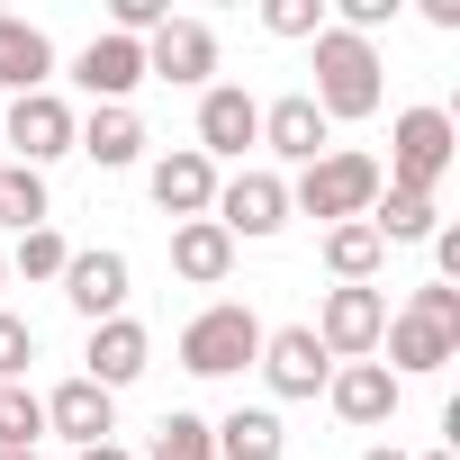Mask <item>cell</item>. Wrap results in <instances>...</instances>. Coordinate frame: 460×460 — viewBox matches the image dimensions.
Returning a JSON list of instances; mask_svg holds the SVG:
<instances>
[{"mask_svg":"<svg viewBox=\"0 0 460 460\" xmlns=\"http://www.w3.org/2000/svg\"><path fill=\"white\" fill-rule=\"evenodd\" d=\"M388 64H379V46H361V37H343V28H325L316 37V109H325V127L334 118H379V100H388V82H379Z\"/></svg>","mask_w":460,"mask_h":460,"instance_id":"cell-1","label":"cell"},{"mask_svg":"<svg viewBox=\"0 0 460 460\" xmlns=\"http://www.w3.org/2000/svg\"><path fill=\"white\" fill-rule=\"evenodd\" d=\"M451 163H460V127H451V109H406V118L388 127V163H379V181L433 199Z\"/></svg>","mask_w":460,"mask_h":460,"instance_id":"cell-2","label":"cell"},{"mask_svg":"<svg viewBox=\"0 0 460 460\" xmlns=\"http://www.w3.org/2000/svg\"><path fill=\"white\" fill-rule=\"evenodd\" d=\"M370 199H379V163H370V154H352V145L316 154V163L289 181V217H325V226L370 217Z\"/></svg>","mask_w":460,"mask_h":460,"instance_id":"cell-3","label":"cell"},{"mask_svg":"<svg viewBox=\"0 0 460 460\" xmlns=\"http://www.w3.org/2000/svg\"><path fill=\"white\" fill-rule=\"evenodd\" d=\"M244 361H262V316H253L244 298H217V307H199V316L181 325V370L235 379Z\"/></svg>","mask_w":460,"mask_h":460,"instance_id":"cell-4","label":"cell"},{"mask_svg":"<svg viewBox=\"0 0 460 460\" xmlns=\"http://www.w3.org/2000/svg\"><path fill=\"white\" fill-rule=\"evenodd\" d=\"M73 136H82V118H73V100H55V91H28V100L0 109V154L28 163V172L64 163V154H73Z\"/></svg>","mask_w":460,"mask_h":460,"instance_id":"cell-5","label":"cell"},{"mask_svg":"<svg viewBox=\"0 0 460 460\" xmlns=\"http://www.w3.org/2000/svg\"><path fill=\"white\" fill-rule=\"evenodd\" d=\"M235 244H262L289 226V181L280 172H235V181H217V208H208Z\"/></svg>","mask_w":460,"mask_h":460,"instance_id":"cell-6","label":"cell"},{"mask_svg":"<svg viewBox=\"0 0 460 460\" xmlns=\"http://www.w3.org/2000/svg\"><path fill=\"white\" fill-rule=\"evenodd\" d=\"M307 334L325 343V361H370L388 334V289H325V316Z\"/></svg>","mask_w":460,"mask_h":460,"instance_id":"cell-7","label":"cell"},{"mask_svg":"<svg viewBox=\"0 0 460 460\" xmlns=\"http://www.w3.org/2000/svg\"><path fill=\"white\" fill-rule=\"evenodd\" d=\"M244 145H262V100L244 82H208L199 91V154L208 163H244Z\"/></svg>","mask_w":460,"mask_h":460,"instance_id":"cell-8","label":"cell"},{"mask_svg":"<svg viewBox=\"0 0 460 460\" xmlns=\"http://www.w3.org/2000/svg\"><path fill=\"white\" fill-rule=\"evenodd\" d=\"M217 73V28L208 19H163L145 37V82H181V91H208Z\"/></svg>","mask_w":460,"mask_h":460,"instance_id":"cell-9","label":"cell"},{"mask_svg":"<svg viewBox=\"0 0 460 460\" xmlns=\"http://www.w3.org/2000/svg\"><path fill=\"white\" fill-rule=\"evenodd\" d=\"M145 190H154V208L163 217H208L217 208V163L199 154V145H172V154H154V172H145Z\"/></svg>","mask_w":460,"mask_h":460,"instance_id":"cell-10","label":"cell"},{"mask_svg":"<svg viewBox=\"0 0 460 460\" xmlns=\"http://www.w3.org/2000/svg\"><path fill=\"white\" fill-rule=\"evenodd\" d=\"M127 253H109V244H91V253H73L64 262V298H73V316H91V325H109V316H127Z\"/></svg>","mask_w":460,"mask_h":460,"instance_id":"cell-11","label":"cell"},{"mask_svg":"<svg viewBox=\"0 0 460 460\" xmlns=\"http://www.w3.org/2000/svg\"><path fill=\"white\" fill-rule=\"evenodd\" d=\"M73 82L91 91V109H127V91L145 82V46L136 37H91L73 55Z\"/></svg>","mask_w":460,"mask_h":460,"instance_id":"cell-12","label":"cell"},{"mask_svg":"<svg viewBox=\"0 0 460 460\" xmlns=\"http://www.w3.org/2000/svg\"><path fill=\"white\" fill-rule=\"evenodd\" d=\"M82 361H91L82 379L118 397V388H136V379H145V361H154V334H145L136 316H109V325H91V352H82Z\"/></svg>","mask_w":460,"mask_h":460,"instance_id":"cell-13","label":"cell"},{"mask_svg":"<svg viewBox=\"0 0 460 460\" xmlns=\"http://www.w3.org/2000/svg\"><path fill=\"white\" fill-rule=\"evenodd\" d=\"M262 379H271V397H316L334 379V361L307 325H280V334H262Z\"/></svg>","mask_w":460,"mask_h":460,"instance_id":"cell-14","label":"cell"},{"mask_svg":"<svg viewBox=\"0 0 460 460\" xmlns=\"http://www.w3.org/2000/svg\"><path fill=\"white\" fill-rule=\"evenodd\" d=\"M262 145H271L280 163H298V172H307L316 154H334V127H325V109H316L307 91H289V100H271V109H262Z\"/></svg>","mask_w":460,"mask_h":460,"instance_id":"cell-15","label":"cell"},{"mask_svg":"<svg viewBox=\"0 0 460 460\" xmlns=\"http://www.w3.org/2000/svg\"><path fill=\"white\" fill-rule=\"evenodd\" d=\"M325 397H334V415L343 424H388L397 415V397H406V379H388L379 361H334V379H325Z\"/></svg>","mask_w":460,"mask_h":460,"instance_id":"cell-16","label":"cell"},{"mask_svg":"<svg viewBox=\"0 0 460 460\" xmlns=\"http://www.w3.org/2000/svg\"><path fill=\"white\" fill-rule=\"evenodd\" d=\"M46 433H64L73 451H91V442H109V433H118V397H109V388H91V379H64V388L46 397Z\"/></svg>","mask_w":460,"mask_h":460,"instance_id":"cell-17","label":"cell"},{"mask_svg":"<svg viewBox=\"0 0 460 460\" xmlns=\"http://www.w3.org/2000/svg\"><path fill=\"white\" fill-rule=\"evenodd\" d=\"M172 271H181L190 289H217L226 271H235V235H226L217 217H190V226H172Z\"/></svg>","mask_w":460,"mask_h":460,"instance_id":"cell-18","label":"cell"},{"mask_svg":"<svg viewBox=\"0 0 460 460\" xmlns=\"http://www.w3.org/2000/svg\"><path fill=\"white\" fill-rule=\"evenodd\" d=\"M379 352H388V361H379L388 379H433L442 361H460V343H442V334H433V325H415L406 307L388 316V334H379Z\"/></svg>","mask_w":460,"mask_h":460,"instance_id":"cell-19","label":"cell"},{"mask_svg":"<svg viewBox=\"0 0 460 460\" xmlns=\"http://www.w3.org/2000/svg\"><path fill=\"white\" fill-rule=\"evenodd\" d=\"M46 73H55V37L0 10V91H19V100H28V91H46Z\"/></svg>","mask_w":460,"mask_h":460,"instance_id":"cell-20","label":"cell"},{"mask_svg":"<svg viewBox=\"0 0 460 460\" xmlns=\"http://www.w3.org/2000/svg\"><path fill=\"white\" fill-rule=\"evenodd\" d=\"M73 154H91L100 172H127V163H145V118L136 109H91L82 136H73Z\"/></svg>","mask_w":460,"mask_h":460,"instance_id":"cell-21","label":"cell"},{"mask_svg":"<svg viewBox=\"0 0 460 460\" xmlns=\"http://www.w3.org/2000/svg\"><path fill=\"white\" fill-rule=\"evenodd\" d=\"M433 226H442V208L424 190H388L379 181V199H370V235L379 244H433Z\"/></svg>","mask_w":460,"mask_h":460,"instance_id":"cell-22","label":"cell"},{"mask_svg":"<svg viewBox=\"0 0 460 460\" xmlns=\"http://www.w3.org/2000/svg\"><path fill=\"white\" fill-rule=\"evenodd\" d=\"M379 262H388V244L370 235V217H343V226H325V271H334L343 289H370V280H379Z\"/></svg>","mask_w":460,"mask_h":460,"instance_id":"cell-23","label":"cell"},{"mask_svg":"<svg viewBox=\"0 0 460 460\" xmlns=\"http://www.w3.org/2000/svg\"><path fill=\"white\" fill-rule=\"evenodd\" d=\"M208 442H217V460H280V415L271 406H235L226 424H208Z\"/></svg>","mask_w":460,"mask_h":460,"instance_id":"cell-24","label":"cell"},{"mask_svg":"<svg viewBox=\"0 0 460 460\" xmlns=\"http://www.w3.org/2000/svg\"><path fill=\"white\" fill-rule=\"evenodd\" d=\"M55 217V199H46V172H28V163H0V226H46Z\"/></svg>","mask_w":460,"mask_h":460,"instance_id":"cell-25","label":"cell"},{"mask_svg":"<svg viewBox=\"0 0 460 460\" xmlns=\"http://www.w3.org/2000/svg\"><path fill=\"white\" fill-rule=\"evenodd\" d=\"M37 442H46V397L28 379H10L0 388V451H37Z\"/></svg>","mask_w":460,"mask_h":460,"instance_id":"cell-26","label":"cell"},{"mask_svg":"<svg viewBox=\"0 0 460 460\" xmlns=\"http://www.w3.org/2000/svg\"><path fill=\"white\" fill-rule=\"evenodd\" d=\"M64 262H73V244L55 235V226H28V235L10 244V271H28V280H64Z\"/></svg>","mask_w":460,"mask_h":460,"instance_id":"cell-27","label":"cell"},{"mask_svg":"<svg viewBox=\"0 0 460 460\" xmlns=\"http://www.w3.org/2000/svg\"><path fill=\"white\" fill-rule=\"evenodd\" d=\"M154 460H217L208 415H163V424H154Z\"/></svg>","mask_w":460,"mask_h":460,"instance_id":"cell-28","label":"cell"},{"mask_svg":"<svg viewBox=\"0 0 460 460\" xmlns=\"http://www.w3.org/2000/svg\"><path fill=\"white\" fill-rule=\"evenodd\" d=\"M406 316H415V325H433L442 343H460V289H442V280H424V289L406 298Z\"/></svg>","mask_w":460,"mask_h":460,"instance_id":"cell-29","label":"cell"},{"mask_svg":"<svg viewBox=\"0 0 460 460\" xmlns=\"http://www.w3.org/2000/svg\"><path fill=\"white\" fill-rule=\"evenodd\" d=\"M28 361H37V325L0 307V388H10V379H28Z\"/></svg>","mask_w":460,"mask_h":460,"instance_id":"cell-30","label":"cell"},{"mask_svg":"<svg viewBox=\"0 0 460 460\" xmlns=\"http://www.w3.org/2000/svg\"><path fill=\"white\" fill-rule=\"evenodd\" d=\"M262 28H271V37H307V46H316V37H325V0H271Z\"/></svg>","mask_w":460,"mask_h":460,"instance_id":"cell-31","label":"cell"},{"mask_svg":"<svg viewBox=\"0 0 460 460\" xmlns=\"http://www.w3.org/2000/svg\"><path fill=\"white\" fill-rule=\"evenodd\" d=\"M433 262H442V289L460 280V226H433Z\"/></svg>","mask_w":460,"mask_h":460,"instance_id":"cell-32","label":"cell"},{"mask_svg":"<svg viewBox=\"0 0 460 460\" xmlns=\"http://www.w3.org/2000/svg\"><path fill=\"white\" fill-rule=\"evenodd\" d=\"M73 460H136V451H118V442H91V451H73Z\"/></svg>","mask_w":460,"mask_h":460,"instance_id":"cell-33","label":"cell"},{"mask_svg":"<svg viewBox=\"0 0 460 460\" xmlns=\"http://www.w3.org/2000/svg\"><path fill=\"white\" fill-rule=\"evenodd\" d=\"M361 460H406V451H397V442H370V451H361Z\"/></svg>","mask_w":460,"mask_h":460,"instance_id":"cell-34","label":"cell"},{"mask_svg":"<svg viewBox=\"0 0 460 460\" xmlns=\"http://www.w3.org/2000/svg\"><path fill=\"white\" fill-rule=\"evenodd\" d=\"M0 289H10V244H0Z\"/></svg>","mask_w":460,"mask_h":460,"instance_id":"cell-35","label":"cell"},{"mask_svg":"<svg viewBox=\"0 0 460 460\" xmlns=\"http://www.w3.org/2000/svg\"><path fill=\"white\" fill-rule=\"evenodd\" d=\"M0 460H37V451H0Z\"/></svg>","mask_w":460,"mask_h":460,"instance_id":"cell-36","label":"cell"},{"mask_svg":"<svg viewBox=\"0 0 460 460\" xmlns=\"http://www.w3.org/2000/svg\"><path fill=\"white\" fill-rule=\"evenodd\" d=\"M424 460H451V451H424Z\"/></svg>","mask_w":460,"mask_h":460,"instance_id":"cell-37","label":"cell"},{"mask_svg":"<svg viewBox=\"0 0 460 460\" xmlns=\"http://www.w3.org/2000/svg\"><path fill=\"white\" fill-rule=\"evenodd\" d=\"M0 163H10V154H0Z\"/></svg>","mask_w":460,"mask_h":460,"instance_id":"cell-38","label":"cell"}]
</instances>
